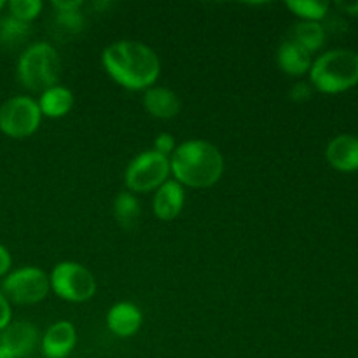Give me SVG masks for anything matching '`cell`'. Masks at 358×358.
Segmentation results:
<instances>
[{"label": "cell", "mask_w": 358, "mask_h": 358, "mask_svg": "<svg viewBox=\"0 0 358 358\" xmlns=\"http://www.w3.org/2000/svg\"><path fill=\"white\" fill-rule=\"evenodd\" d=\"M175 149H177V145H175V138L173 135H170V133H159V135L156 136V140H154V149L157 154H161V156L168 157V154H173Z\"/></svg>", "instance_id": "603a6c76"}, {"label": "cell", "mask_w": 358, "mask_h": 358, "mask_svg": "<svg viewBox=\"0 0 358 358\" xmlns=\"http://www.w3.org/2000/svg\"><path fill=\"white\" fill-rule=\"evenodd\" d=\"M0 345L9 350L14 358H24L34 353L38 345L37 327L30 322H14L2 331Z\"/></svg>", "instance_id": "9c48e42d"}, {"label": "cell", "mask_w": 358, "mask_h": 358, "mask_svg": "<svg viewBox=\"0 0 358 358\" xmlns=\"http://www.w3.org/2000/svg\"><path fill=\"white\" fill-rule=\"evenodd\" d=\"M55 24L56 37H72L83 31L84 28V16L79 10H69V13H58L56 10L55 16Z\"/></svg>", "instance_id": "44dd1931"}, {"label": "cell", "mask_w": 358, "mask_h": 358, "mask_svg": "<svg viewBox=\"0 0 358 358\" xmlns=\"http://www.w3.org/2000/svg\"><path fill=\"white\" fill-rule=\"evenodd\" d=\"M171 173L170 159L156 150H145L133 157L124 171V182L129 191L150 192L159 189Z\"/></svg>", "instance_id": "8992f818"}, {"label": "cell", "mask_w": 358, "mask_h": 358, "mask_svg": "<svg viewBox=\"0 0 358 358\" xmlns=\"http://www.w3.org/2000/svg\"><path fill=\"white\" fill-rule=\"evenodd\" d=\"M289 96L292 101H297V103H303V101H308L311 96H313V90L308 83H296L289 91Z\"/></svg>", "instance_id": "cb8c5ba5"}, {"label": "cell", "mask_w": 358, "mask_h": 358, "mask_svg": "<svg viewBox=\"0 0 358 358\" xmlns=\"http://www.w3.org/2000/svg\"><path fill=\"white\" fill-rule=\"evenodd\" d=\"M42 115L58 119L69 114L73 107V94L72 91L63 86H55L51 90L44 91L38 100Z\"/></svg>", "instance_id": "2e32d148"}, {"label": "cell", "mask_w": 358, "mask_h": 358, "mask_svg": "<svg viewBox=\"0 0 358 358\" xmlns=\"http://www.w3.org/2000/svg\"><path fill=\"white\" fill-rule=\"evenodd\" d=\"M325 157L329 164L338 171H357L358 170V136L338 135L329 142L325 149Z\"/></svg>", "instance_id": "30bf717a"}, {"label": "cell", "mask_w": 358, "mask_h": 358, "mask_svg": "<svg viewBox=\"0 0 358 358\" xmlns=\"http://www.w3.org/2000/svg\"><path fill=\"white\" fill-rule=\"evenodd\" d=\"M0 358H14V355L9 352V350L3 348V346L0 345Z\"/></svg>", "instance_id": "f1b7e54d"}, {"label": "cell", "mask_w": 358, "mask_h": 358, "mask_svg": "<svg viewBox=\"0 0 358 358\" xmlns=\"http://www.w3.org/2000/svg\"><path fill=\"white\" fill-rule=\"evenodd\" d=\"M31 35L30 23L16 20L13 16L0 17V48L16 49L27 42Z\"/></svg>", "instance_id": "ac0fdd59"}, {"label": "cell", "mask_w": 358, "mask_h": 358, "mask_svg": "<svg viewBox=\"0 0 358 358\" xmlns=\"http://www.w3.org/2000/svg\"><path fill=\"white\" fill-rule=\"evenodd\" d=\"M10 264H13V257H10L9 250L3 245H0V276H3L9 271Z\"/></svg>", "instance_id": "4316f807"}, {"label": "cell", "mask_w": 358, "mask_h": 358, "mask_svg": "<svg viewBox=\"0 0 358 358\" xmlns=\"http://www.w3.org/2000/svg\"><path fill=\"white\" fill-rule=\"evenodd\" d=\"M77 343V332L70 322L52 324L42 338V352L48 358H65L72 353Z\"/></svg>", "instance_id": "8fae6325"}, {"label": "cell", "mask_w": 358, "mask_h": 358, "mask_svg": "<svg viewBox=\"0 0 358 358\" xmlns=\"http://www.w3.org/2000/svg\"><path fill=\"white\" fill-rule=\"evenodd\" d=\"M7 7H9L10 13L9 16L24 21V23H30L31 20H35L41 14L42 2L41 0H10Z\"/></svg>", "instance_id": "7402d4cb"}, {"label": "cell", "mask_w": 358, "mask_h": 358, "mask_svg": "<svg viewBox=\"0 0 358 358\" xmlns=\"http://www.w3.org/2000/svg\"><path fill=\"white\" fill-rule=\"evenodd\" d=\"M52 292L69 303H86L96 294L93 273L79 262L65 261L55 266L49 276Z\"/></svg>", "instance_id": "5b68a950"}, {"label": "cell", "mask_w": 358, "mask_h": 358, "mask_svg": "<svg viewBox=\"0 0 358 358\" xmlns=\"http://www.w3.org/2000/svg\"><path fill=\"white\" fill-rule=\"evenodd\" d=\"M336 7H338V9H341L343 13L358 16V0L357 2H336Z\"/></svg>", "instance_id": "83f0119b"}, {"label": "cell", "mask_w": 358, "mask_h": 358, "mask_svg": "<svg viewBox=\"0 0 358 358\" xmlns=\"http://www.w3.org/2000/svg\"><path fill=\"white\" fill-rule=\"evenodd\" d=\"M52 7L58 13H69V10H79L83 2L80 0H52Z\"/></svg>", "instance_id": "484cf974"}, {"label": "cell", "mask_w": 358, "mask_h": 358, "mask_svg": "<svg viewBox=\"0 0 358 358\" xmlns=\"http://www.w3.org/2000/svg\"><path fill=\"white\" fill-rule=\"evenodd\" d=\"M42 121L38 101L30 96H14L0 107V131L10 138H27L34 135Z\"/></svg>", "instance_id": "52a82bcc"}, {"label": "cell", "mask_w": 358, "mask_h": 358, "mask_svg": "<svg viewBox=\"0 0 358 358\" xmlns=\"http://www.w3.org/2000/svg\"><path fill=\"white\" fill-rule=\"evenodd\" d=\"M3 6H6V2H3V0H0V9H2Z\"/></svg>", "instance_id": "f546056e"}, {"label": "cell", "mask_w": 358, "mask_h": 358, "mask_svg": "<svg viewBox=\"0 0 358 358\" xmlns=\"http://www.w3.org/2000/svg\"><path fill=\"white\" fill-rule=\"evenodd\" d=\"M171 173L184 187L206 189L215 185L224 173V157L213 143L206 140H187L171 154Z\"/></svg>", "instance_id": "7a4b0ae2"}, {"label": "cell", "mask_w": 358, "mask_h": 358, "mask_svg": "<svg viewBox=\"0 0 358 358\" xmlns=\"http://www.w3.org/2000/svg\"><path fill=\"white\" fill-rule=\"evenodd\" d=\"M2 290L7 301L16 304H37L45 299L51 283L42 269L27 266L7 275L2 282Z\"/></svg>", "instance_id": "ba28073f"}, {"label": "cell", "mask_w": 358, "mask_h": 358, "mask_svg": "<svg viewBox=\"0 0 358 358\" xmlns=\"http://www.w3.org/2000/svg\"><path fill=\"white\" fill-rule=\"evenodd\" d=\"M140 213H142V208H140V201L135 194H131V192L117 194L114 201V217L122 229L135 227V224L140 219Z\"/></svg>", "instance_id": "d6986e66"}, {"label": "cell", "mask_w": 358, "mask_h": 358, "mask_svg": "<svg viewBox=\"0 0 358 358\" xmlns=\"http://www.w3.org/2000/svg\"><path fill=\"white\" fill-rule=\"evenodd\" d=\"M143 107L152 117L171 119L178 115L182 103L175 91L163 86H156L147 90L145 96H143Z\"/></svg>", "instance_id": "5bb4252c"}, {"label": "cell", "mask_w": 358, "mask_h": 358, "mask_svg": "<svg viewBox=\"0 0 358 358\" xmlns=\"http://www.w3.org/2000/svg\"><path fill=\"white\" fill-rule=\"evenodd\" d=\"M142 311L133 303H117L108 310V331L117 338H131L142 327Z\"/></svg>", "instance_id": "7c38bea8"}, {"label": "cell", "mask_w": 358, "mask_h": 358, "mask_svg": "<svg viewBox=\"0 0 358 358\" xmlns=\"http://www.w3.org/2000/svg\"><path fill=\"white\" fill-rule=\"evenodd\" d=\"M101 63L105 72L129 91L149 90L161 73L156 51L136 41H117L105 48Z\"/></svg>", "instance_id": "6da1fadb"}, {"label": "cell", "mask_w": 358, "mask_h": 358, "mask_svg": "<svg viewBox=\"0 0 358 358\" xmlns=\"http://www.w3.org/2000/svg\"><path fill=\"white\" fill-rule=\"evenodd\" d=\"M185 203L184 187L177 180H166L154 196L152 208L159 220H173L180 215Z\"/></svg>", "instance_id": "4fadbf2b"}, {"label": "cell", "mask_w": 358, "mask_h": 358, "mask_svg": "<svg viewBox=\"0 0 358 358\" xmlns=\"http://www.w3.org/2000/svg\"><path fill=\"white\" fill-rule=\"evenodd\" d=\"M285 6L294 14L303 17V21H318L320 23V20L327 16L331 3L324 2V0H287Z\"/></svg>", "instance_id": "ffe728a7"}, {"label": "cell", "mask_w": 358, "mask_h": 358, "mask_svg": "<svg viewBox=\"0 0 358 358\" xmlns=\"http://www.w3.org/2000/svg\"><path fill=\"white\" fill-rule=\"evenodd\" d=\"M325 27L318 21H299L292 28V38L290 41L297 42L301 48L306 49L308 52H315L325 44Z\"/></svg>", "instance_id": "e0dca14e"}, {"label": "cell", "mask_w": 358, "mask_h": 358, "mask_svg": "<svg viewBox=\"0 0 358 358\" xmlns=\"http://www.w3.org/2000/svg\"><path fill=\"white\" fill-rule=\"evenodd\" d=\"M59 56L48 42H37L28 45L17 59V80L21 86L34 93H44L58 86Z\"/></svg>", "instance_id": "277c9868"}, {"label": "cell", "mask_w": 358, "mask_h": 358, "mask_svg": "<svg viewBox=\"0 0 358 358\" xmlns=\"http://www.w3.org/2000/svg\"><path fill=\"white\" fill-rule=\"evenodd\" d=\"M311 84L327 94L343 93L358 84V52L332 49L318 56L310 69Z\"/></svg>", "instance_id": "3957f363"}, {"label": "cell", "mask_w": 358, "mask_h": 358, "mask_svg": "<svg viewBox=\"0 0 358 358\" xmlns=\"http://www.w3.org/2000/svg\"><path fill=\"white\" fill-rule=\"evenodd\" d=\"M10 317H13V311H10L9 301L0 292V331H3L10 324Z\"/></svg>", "instance_id": "d4e9b609"}, {"label": "cell", "mask_w": 358, "mask_h": 358, "mask_svg": "<svg viewBox=\"0 0 358 358\" xmlns=\"http://www.w3.org/2000/svg\"><path fill=\"white\" fill-rule=\"evenodd\" d=\"M276 62L287 76L292 77H301L310 72L311 63H313L310 52L294 41H285L280 45L276 52Z\"/></svg>", "instance_id": "9a60e30c"}]
</instances>
